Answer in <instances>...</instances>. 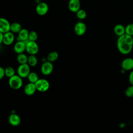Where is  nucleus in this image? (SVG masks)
Masks as SVG:
<instances>
[{
  "mask_svg": "<svg viewBox=\"0 0 133 133\" xmlns=\"http://www.w3.org/2000/svg\"><path fill=\"white\" fill-rule=\"evenodd\" d=\"M117 48L119 52L123 55L129 54L133 48V37L125 34L118 36L116 43Z\"/></svg>",
  "mask_w": 133,
  "mask_h": 133,
  "instance_id": "obj_1",
  "label": "nucleus"
},
{
  "mask_svg": "<svg viewBox=\"0 0 133 133\" xmlns=\"http://www.w3.org/2000/svg\"><path fill=\"white\" fill-rule=\"evenodd\" d=\"M8 84L11 88L16 90L19 89L21 88L23 85L22 78L18 75L15 74L9 78Z\"/></svg>",
  "mask_w": 133,
  "mask_h": 133,
  "instance_id": "obj_2",
  "label": "nucleus"
},
{
  "mask_svg": "<svg viewBox=\"0 0 133 133\" xmlns=\"http://www.w3.org/2000/svg\"><path fill=\"white\" fill-rule=\"evenodd\" d=\"M36 90L40 92H45L47 91L50 87L49 82L44 78H40L35 83Z\"/></svg>",
  "mask_w": 133,
  "mask_h": 133,
  "instance_id": "obj_3",
  "label": "nucleus"
},
{
  "mask_svg": "<svg viewBox=\"0 0 133 133\" xmlns=\"http://www.w3.org/2000/svg\"><path fill=\"white\" fill-rule=\"evenodd\" d=\"M38 50L39 47L36 42L28 41L26 42L25 51L29 55H35L38 52Z\"/></svg>",
  "mask_w": 133,
  "mask_h": 133,
  "instance_id": "obj_4",
  "label": "nucleus"
},
{
  "mask_svg": "<svg viewBox=\"0 0 133 133\" xmlns=\"http://www.w3.org/2000/svg\"><path fill=\"white\" fill-rule=\"evenodd\" d=\"M30 72V66L28 63L20 64L17 68L18 75L22 78L27 77Z\"/></svg>",
  "mask_w": 133,
  "mask_h": 133,
  "instance_id": "obj_5",
  "label": "nucleus"
},
{
  "mask_svg": "<svg viewBox=\"0 0 133 133\" xmlns=\"http://www.w3.org/2000/svg\"><path fill=\"white\" fill-rule=\"evenodd\" d=\"M54 66L52 62L48 61L43 62L41 67V72L44 75H49L53 71Z\"/></svg>",
  "mask_w": 133,
  "mask_h": 133,
  "instance_id": "obj_6",
  "label": "nucleus"
},
{
  "mask_svg": "<svg viewBox=\"0 0 133 133\" xmlns=\"http://www.w3.org/2000/svg\"><path fill=\"white\" fill-rule=\"evenodd\" d=\"M49 6L48 4L45 2H40L38 3L36 6L35 10L36 13L39 16H44L48 11Z\"/></svg>",
  "mask_w": 133,
  "mask_h": 133,
  "instance_id": "obj_7",
  "label": "nucleus"
},
{
  "mask_svg": "<svg viewBox=\"0 0 133 133\" xmlns=\"http://www.w3.org/2000/svg\"><path fill=\"white\" fill-rule=\"evenodd\" d=\"M87 27L86 24L81 21L77 22L74 28V31L76 35L78 36L83 35L86 31Z\"/></svg>",
  "mask_w": 133,
  "mask_h": 133,
  "instance_id": "obj_8",
  "label": "nucleus"
},
{
  "mask_svg": "<svg viewBox=\"0 0 133 133\" xmlns=\"http://www.w3.org/2000/svg\"><path fill=\"white\" fill-rule=\"evenodd\" d=\"M15 39V36L14 33L11 31H9L4 34L3 43L5 45H10L14 42Z\"/></svg>",
  "mask_w": 133,
  "mask_h": 133,
  "instance_id": "obj_9",
  "label": "nucleus"
},
{
  "mask_svg": "<svg viewBox=\"0 0 133 133\" xmlns=\"http://www.w3.org/2000/svg\"><path fill=\"white\" fill-rule=\"evenodd\" d=\"M10 24L7 19L4 18H0V32L4 34L10 31Z\"/></svg>",
  "mask_w": 133,
  "mask_h": 133,
  "instance_id": "obj_10",
  "label": "nucleus"
},
{
  "mask_svg": "<svg viewBox=\"0 0 133 133\" xmlns=\"http://www.w3.org/2000/svg\"><path fill=\"white\" fill-rule=\"evenodd\" d=\"M122 69L124 71H130L133 69V58H126L121 63Z\"/></svg>",
  "mask_w": 133,
  "mask_h": 133,
  "instance_id": "obj_11",
  "label": "nucleus"
},
{
  "mask_svg": "<svg viewBox=\"0 0 133 133\" xmlns=\"http://www.w3.org/2000/svg\"><path fill=\"white\" fill-rule=\"evenodd\" d=\"M68 8L70 11L72 12H76L81 9L80 0H69Z\"/></svg>",
  "mask_w": 133,
  "mask_h": 133,
  "instance_id": "obj_12",
  "label": "nucleus"
},
{
  "mask_svg": "<svg viewBox=\"0 0 133 133\" xmlns=\"http://www.w3.org/2000/svg\"><path fill=\"white\" fill-rule=\"evenodd\" d=\"M26 48V42L23 41H17L14 46V50L16 53L19 54L23 53L25 51Z\"/></svg>",
  "mask_w": 133,
  "mask_h": 133,
  "instance_id": "obj_13",
  "label": "nucleus"
},
{
  "mask_svg": "<svg viewBox=\"0 0 133 133\" xmlns=\"http://www.w3.org/2000/svg\"><path fill=\"white\" fill-rule=\"evenodd\" d=\"M8 122L11 125L17 126L20 124L21 118L18 114L15 113H11L8 117Z\"/></svg>",
  "mask_w": 133,
  "mask_h": 133,
  "instance_id": "obj_14",
  "label": "nucleus"
},
{
  "mask_svg": "<svg viewBox=\"0 0 133 133\" xmlns=\"http://www.w3.org/2000/svg\"><path fill=\"white\" fill-rule=\"evenodd\" d=\"M36 88L35 87V85L34 83H29L27 84L24 88V91L25 95L28 96H32L35 94V91H36Z\"/></svg>",
  "mask_w": 133,
  "mask_h": 133,
  "instance_id": "obj_15",
  "label": "nucleus"
},
{
  "mask_svg": "<svg viewBox=\"0 0 133 133\" xmlns=\"http://www.w3.org/2000/svg\"><path fill=\"white\" fill-rule=\"evenodd\" d=\"M18 35L17 37V41H23L26 42L28 41V37L29 32V31L25 28H22V29L20 31V32L18 33Z\"/></svg>",
  "mask_w": 133,
  "mask_h": 133,
  "instance_id": "obj_16",
  "label": "nucleus"
},
{
  "mask_svg": "<svg viewBox=\"0 0 133 133\" xmlns=\"http://www.w3.org/2000/svg\"><path fill=\"white\" fill-rule=\"evenodd\" d=\"M114 33L118 36H122L125 34V27L121 24H117L114 27Z\"/></svg>",
  "mask_w": 133,
  "mask_h": 133,
  "instance_id": "obj_17",
  "label": "nucleus"
},
{
  "mask_svg": "<svg viewBox=\"0 0 133 133\" xmlns=\"http://www.w3.org/2000/svg\"><path fill=\"white\" fill-rule=\"evenodd\" d=\"M21 29V25L18 22H13L10 24V31L13 33H18Z\"/></svg>",
  "mask_w": 133,
  "mask_h": 133,
  "instance_id": "obj_18",
  "label": "nucleus"
},
{
  "mask_svg": "<svg viewBox=\"0 0 133 133\" xmlns=\"http://www.w3.org/2000/svg\"><path fill=\"white\" fill-rule=\"evenodd\" d=\"M28 57L24 53H21L18 54L17 56V60L20 64H25L28 63Z\"/></svg>",
  "mask_w": 133,
  "mask_h": 133,
  "instance_id": "obj_19",
  "label": "nucleus"
},
{
  "mask_svg": "<svg viewBox=\"0 0 133 133\" xmlns=\"http://www.w3.org/2000/svg\"><path fill=\"white\" fill-rule=\"evenodd\" d=\"M59 57V54L57 51H51L50 52H49L47 57V60L50 62H53L55 61H56L57 60V59Z\"/></svg>",
  "mask_w": 133,
  "mask_h": 133,
  "instance_id": "obj_20",
  "label": "nucleus"
},
{
  "mask_svg": "<svg viewBox=\"0 0 133 133\" xmlns=\"http://www.w3.org/2000/svg\"><path fill=\"white\" fill-rule=\"evenodd\" d=\"M37 58L35 55H30L28 56V64L30 65V66H35L37 64Z\"/></svg>",
  "mask_w": 133,
  "mask_h": 133,
  "instance_id": "obj_21",
  "label": "nucleus"
},
{
  "mask_svg": "<svg viewBox=\"0 0 133 133\" xmlns=\"http://www.w3.org/2000/svg\"><path fill=\"white\" fill-rule=\"evenodd\" d=\"M27 78L30 83H34V84L39 79L38 75L36 73H35L34 72H30V73L28 75Z\"/></svg>",
  "mask_w": 133,
  "mask_h": 133,
  "instance_id": "obj_22",
  "label": "nucleus"
},
{
  "mask_svg": "<svg viewBox=\"0 0 133 133\" xmlns=\"http://www.w3.org/2000/svg\"><path fill=\"white\" fill-rule=\"evenodd\" d=\"M5 76L10 78L15 75V71L14 69L11 66H7L5 69Z\"/></svg>",
  "mask_w": 133,
  "mask_h": 133,
  "instance_id": "obj_23",
  "label": "nucleus"
},
{
  "mask_svg": "<svg viewBox=\"0 0 133 133\" xmlns=\"http://www.w3.org/2000/svg\"><path fill=\"white\" fill-rule=\"evenodd\" d=\"M76 14L77 17L80 20H83L85 19L87 16L86 12L85 11V10L82 9H80L79 10H78L76 12Z\"/></svg>",
  "mask_w": 133,
  "mask_h": 133,
  "instance_id": "obj_24",
  "label": "nucleus"
},
{
  "mask_svg": "<svg viewBox=\"0 0 133 133\" xmlns=\"http://www.w3.org/2000/svg\"><path fill=\"white\" fill-rule=\"evenodd\" d=\"M125 34L133 36V23H129L125 26Z\"/></svg>",
  "mask_w": 133,
  "mask_h": 133,
  "instance_id": "obj_25",
  "label": "nucleus"
},
{
  "mask_svg": "<svg viewBox=\"0 0 133 133\" xmlns=\"http://www.w3.org/2000/svg\"><path fill=\"white\" fill-rule=\"evenodd\" d=\"M38 37V35L36 32L34 31H32L29 32V37H28V40L30 41H35L37 40Z\"/></svg>",
  "mask_w": 133,
  "mask_h": 133,
  "instance_id": "obj_26",
  "label": "nucleus"
},
{
  "mask_svg": "<svg viewBox=\"0 0 133 133\" xmlns=\"http://www.w3.org/2000/svg\"><path fill=\"white\" fill-rule=\"evenodd\" d=\"M125 94L128 98L133 97V85H131L126 89Z\"/></svg>",
  "mask_w": 133,
  "mask_h": 133,
  "instance_id": "obj_27",
  "label": "nucleus"
},
{
  "mask_svg": "<svg viewBox=\"0 0 133 133\" xmlns=\"http://www.w3.org/2000/svg\"><path fill=\"white\" fill-rule=\"evenodd\" d=\"M5 76V69L2 66H0V79H2Z\"/></svg>",
  "mask_w": 133,
  "mask_h": 133,
  "instance_id": "obj_28",
  "label": "nucleus"
},
{
  "mask_svg": "<svg viewBox=\"0 0 133 133\" xmlns=\"http://www.w3.org/2000/svg\"><path fill=\"white\" fill-rule=\"evenodd\" d=\"M129 82L131 85H133V70H132L129 75Z\"/></svg>",
  "mask_w": 133,
  "mask_h": 133,
  "instance_id": "obj_29",
  "label": "nucleus"
},
{
  "mask_svg": "<svg viewBox=\"0 0 133 133\" xmlns=\"http://www.w3.org/2000/svg\"><path fill=\"white\" fill-rule=\"evenodd\" d=\"M3 35L4 34L1 33L0 32V45L3 43Z\"/></svg>",
  "mask_w": 133,
  "mask_h": 133,
  "instance_id": "obj_30",
  "label": "nucleus"
},
{
  "mask_svg": "<svg viewBox=\"0 0 133 133\" xmlns=\"http://www.w3.org/2000/svg\"><path fill=\"white\" fill-rule=\"evenodd\" d=\"M125 126V125L124 123H121V124H120V127H124Z\"/></svg>",
  "mask_w": 133,
  "mask_h": 133,
  "instance_id": "obj_31",
  "label": "nucleus"
}]
</instances>
